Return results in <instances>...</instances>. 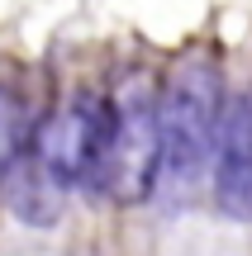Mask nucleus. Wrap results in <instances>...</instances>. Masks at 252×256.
<instances>
[{
  "label": "nucleus",
  "mask_w": 252,
  "mask_h": 256,
  "mask_svg": "<svg viewBox=\"0 0 252 256\" xmlns=\"http://www.w3.org/2000/svg\"><path fill=\"white\" fill-rule=\"evenodd\" d=\"M214 204L228 218L252 214V100H233L214 152Z\"/></svg>",
  "instance_id": "nucleus-4"
},
{
  "label": "nucleus",
  "mask_w": 252,
  "mask_h": 256,
  "mask_svg": "<svg viewBox=\"0 0 252 256\" xmlns=\"http://www.w3.org/2000/svg\"><path fill=\"white\" fill-rule=\"evenodd\" d=\"M110 119H114V104L91 90L72 95L57 114H48V124L38 128V142H34V162H38V176L57 194L67 185L95 180L105 142H110Z\"/></svg>",
  "instance_id": "nucleus-3"
},
{
  "label": "nucleus",
  "mask_w": 252,
  "mask_h": 256,
  "mask_svg": "<svg viewBox=\"0 0 252 256\" xmlns=\"http://www.w3.org/2000/svg\"><path fill=\"white\" fill-rule=\"evenodd\" d=\"M19 142H24V110H19V100L10 90H0V180L15 166Z\"/></svg>",
  "instance_id": "nucleus-5"
},
{
  "label": "nucleus",
  "mask_w": 252,
  "mask_h": 256,
  "mask_svg": "<svg viewBox=\"0 0 252 256\" xmlns=\"http://www.w3.org/2000/svg\"><path fill=\"white\" fill-rule=\"evenodd\" d=\"M91 185L119 204H143L162 185V119L148 86H129L124 100H114L110 142Z\"/></svg>",
  "instance_id": "nucleus-2"
},
{
  "label": "nucleus",
  "mask_w": 252,
  "mask_h": 256,
  "mask_svg": "<svg viewBox=\"0 0 252 256\" xmlns=\"http://www.w3.org/2000/svg\"><path fill=\"white\" fill-rule=\"evenodd\" d=\"M224 81H219V66L209 62H186L162 86V180L176 194H190L209 171V156L219 152V133H224Z\"/></svg>",
  "instance_id": "nucleus-1"
}]
</instances>
